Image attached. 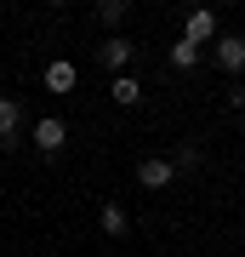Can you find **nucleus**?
<instances>
[{
  "label": "nucleus",
  "instance_id": "1",
  "mask_svg": "<svg viewBox=\"0 0 245 257\" xmlns=\"http://www.w3.org/2000/svg\"><path fill=\"white\" fill-rule=\"evenodd\" d=\"M211 57H217V69H222V74H239V69H245V40H239V35H217Z\"/></svg>",
  "mask_w": 245,
  "mask_h": 257
},
{
  "label": "nucleus",
  "instance_id": "2",
  "mask_svg": "<svg viewBox=\"0 0 245 257\" xmlns=\"http://www.w3.org/2000/svg\"><path fill=\"white\" fill-rule=\"evenodd\" d=\"M137 183H143V189H171L177 183V160H143V166H137Z\"/></svg>",
  "mask_w": 245,
  "mask_h": 257
},
{
  "label": "nucleus",
  "instance_id": "3",
  "mask_svg": "<svg viewBox=\"0 0 245 257\" xmlns=\"http://www.w3.org/2000/svg\"><path fill=\"white\" fill-rule=\"evenodd\" d=\"M182 40H194V46H217V18H211V12L200 6V12H188V23H182Z\"/></svg>",
  "mask_w": 245,
  "mask_h": 257
},
{
  "label": "nucleus",
  "instance_id": "4",
  "mask_svg": "<svg viewBox=\"0 0 245 257\" xmlns=\"http://www.w3.org/2000/svg\"><path fill=\"white\" fill-rule=\"evenodd\" d=\"M63 143H69V126H63V120H52V114H46L40 126H35V149H40V155H57Z\"/></svg>",
  "mask_w": 245,
  "mask_h": 257
},
{
  "label": "nucleus",
  "instance_id": "5",
  "mask_svg": "<svg viewBox=\"0 0 245 257\" xmlns=\"http://www.w3.org/2000/svg\"><path fill=\"white\" fill-rule=\"evenodd\" d=\"M18 132H23V109H18L12 97H0V149L18 143Z\"/></svg>",
  "mask_w": 245,
  "mask_h": 257
},
{
  "label": "nucleus",
  "instance_id": "6",
  "mask_svg": "<svg viewBox=\"0 0 245 257\" xmlns=\"http://www.w3.org/2000/svg\"><path fill=\"white\" fill-rule=\"evenodd\" d=\"M74 80H80V69H74V63H63V57L46 63V86H52V92H74Z\"/></svg>",
  "mask_w": 245,
  "mask_h": 257
},
{
  "label": "nucleus",
  "instance_id": "7",
  "mask_svg": "<svg viewBox=\"0 0 245 257\" xmlns=\"http://www.w3.org/2000/svg\"><path fill=\"white\" fill-rule=\"evenodd\" d=\"M97 223H103V234H114V240L131 229V217H126V206H120V200H109V206H103V217H97Z\"/></svg>",
  "mask_w": 245,
  "mask_h": 257
},
{
  "label": "nucleus",
  "instance_id": "8",
  "mask_svg": "<svg viewBox=\"0 0 245 257\" xmlns=\"http://www.w3.org/2000/svg\"><path fill=\"white\" fill-rule=\"evenodd\" d=\"M103 63H109V69H126L131 63V40H120V35L103 40Z\"/></svg>",
  "mask_w": 245,
  "mask_h": 257
},
{
  "label": "nucleus",
  "instance_id": "9",
  "mask_svg": "<svg viewBox=\"0 0 245 257\" xmlns=\"http://www.w3.org/2000/svg\"><path fill=\"white\" fill-rule=\"evenodd\" d=\"M114 103H120V109H137V103H143V86H137L131 74H120V80H114Z\"/></svg>",
  "mask_w": 245,
  "mask_h": 257
},
{
  "label": "nucleus",
  "instance_id": "10",
  "mask_svg": "<svg viewBox=\"0 0 245 257\" xmlns=\"http://www.w3.org/2000/svg\"><path fill=\"white\" fill-rule=\"evenodd\" d=\"M200 63V46H194V40H177L171 46V69H194Z\"/></svg>",
  "mask_w": 245,
  "mask_h": 257
},
{
  "label": "nucleus",
  "instance_id": "11",
  "mask_svg": "<svg viewBox=\"0 0 245 257\" xmlns=\"http://www.w3.org/2000/svg\"><path fill=\"white\" fill-rule=\"evenodd\" d=\"M97 12H103V23H120V18H126V0H103Z\"/></svg>",
  "mask_w": 245,
  "mask_h": 257
}]
</instances>
